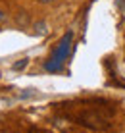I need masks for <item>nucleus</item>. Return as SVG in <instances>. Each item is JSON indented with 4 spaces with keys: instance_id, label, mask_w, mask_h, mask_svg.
<instances>
[{
    "instance_id": "nucleus-1",
    "label": "nucleus",
    "mask_w": 125,
    "mask_h": 133,
    "mask_svg": "<svg viewBox=\"0 0 125 133\" xmlns=\"http://www.w3.org/2000/svg\"><path fill=\"white\" fill-rule=\"evenodd\" d=\"M71 41H73V33L67 31L66 35L62 37V41L58 43V46L54 48L52 56L44 62V70L50 73H60L64 70V64H66L67 56H69V50H71Z\"/></svg>"
},
{
    "instance_id": "nucleus-2",
    "label": "nucleus",
    "mask_w": 125,
    "mask_h": 133,
    "mask_svg": "<svg viewBox=\"0 0 125 133\" xmlns=\"http://www.w3.org/2000/svg\"><path fill=\"white\" fill-rule=\"evenodd\" d=\"M35 33L37 35H46V23H44V21L35 23Z\"/></svg>"
},
{
    "instance_id": "nucleus-3",
    "label": "nucleus",
    "mask_w": 125,
    "mask_h": 133,
    "mask_svg": "<svg viewBox=\"0 0 125 133\" xmlns=\"http://www.w3.org/2000/svg\"><path fill=\"white\" fill-rule=\"evenodd\" d=\"M27 64H29V58H21L19 62H16V64H13V70H23V68L27 66Z\"/></svg>"
},
{
    "instance_id": "nucleus-4",
    "label": "nucleus",
    "mask_w": 125,
    "mask_h": 133,
    "mask_svg": "<svg viewBox=\"0 0 125 133\" xmlns=\"http://www.w3.org/2000/svg\"><path fill=\"white\" fill-rule=\"evenodd\" d=\"M31 95H35V89H27L25 93L21 95V98H27V97H31Z\"/></svg>"
},
{
    "instance_id": "nucleus-5",
    "label": "nucleus",
    "mask_w": 125,
    "mask_h": 133,
    "mask_svg": "<svg viewBox=\"0 0 125 133\" xmlns=\"http://www.w3.org/2000/svg\"><path fill=\"white\" fill-rule=\"evenodd\" d=\"M4 19H6V14H4L2 10H0V21H4Z\"/></svg>"
},
{
    "instance_id": "nucleus-6",
    "label": "nucleus",
    "mask_w": 125,
    "mask_h": 133,
    "mask_svg": "<svg viewBox=\"0 0 125 133\" xmlns=\"http://www.w3.org/2000/svg\"><path fill=\"white\" fill-rule=\"evenodd\" d=\"M40 2H54V0H40Z\"/></svg>"
}]
</instances>
